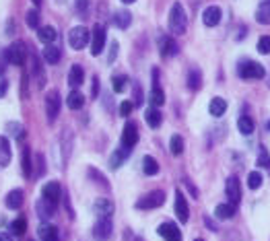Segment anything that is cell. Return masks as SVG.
I'll use <instances>...</instances> for the list:
<instances>
[{
  "label": "cell",
  "mask_w": 270,
  "mask_h": 241,
  "mask_svg": "<svg viewBox=\"0 0 270 241\" xmlns=\"http://www.w3.org/2000/svg\"><path fill=\"white\" fill-rule=\"evenodd\" d=\"M91 95H93V99L99 95V78H97V76L93 78V91H91Z\"/></svg>",
  "instance_id": "53"
},
{
  "label": "cell",
  "mask_w": 270,
  "mask_h": 241,
  "mask_svg": "<svg viewBox=\"0 0 270 241\" xmlns=\"http://www.w3.org/2000/svg\"><path fill=\"white\" fill-rule=\"evenodd\" d=\"M43 60H45L47 64H58V62H60V50H58L56 45L47 43L45 50H43Z\"/></svg>",
  "instance_id": "27"
},
{
  "label": "cell",
  "mask_w": 270,
  "mask_h": 241,
  "mask_svg": "<svg viewBox=\"0 0 270 241\" xmlns=\"http://www.w3.org/2000/svg\"><path fill=\"white\" fill-rule=\"evenodd\" d=\"M95 210H97L99 217H112L114 204H112L110 200H105V198H99V200L95 202Z\"/></svg>",
  "instance_id": "30"
},
{
  "label": "cell",
  "mask_w": 270,
  "mask_h": 241,
  "mask_svg": "<svg viewBox=\"0 0 270 241\" xmlns=\"http://www.w3.org/2000/svg\"><path fill=\"white\" fill-rule=\"evenodd\" d=\"M60 196H62V188H60L58 181H47V183L41 188V198H45V200H50V202H54V204L60 200Z\"/></svg>",
  "instance_id": "11"
},
{
  "label": "cell",
  "mask_w": 270,
  "mask_h": 241,
  "mask_svg": "<svg viewBox=\"0 0 270 241\" xmlns=\"http://www.w3.org/2000/svg\"><path fill=\"white\" fill-rule=\"evenodd\" d=\"M9 132H11V134H15L17 138H25V130H23V126H21L19 122L9 124Z\"/></svg>",
  "instance_id": "44"
},
{
  "label": "cell",
  "mask_w": 270,
  "mask_h": 241,
  "mask_svg": "<svg viewBox=\"0 0 270 241\" xmlns=\"http://www.w3.org/2000/svg\"><path fill=\"white\" fill-rule=\"evenodd\" d=\"M130 23H132V15H130V11L122 9V11H116V13H114V25H116L118 29H128Z\"/></svg>",
  "instance_id": "19"
},
{
  "label": "cell",
  "mask_w": 270,
  "mask_h": 241,
  "mask_svg": "<svg viewBox=\"0 0 270 241\" xmlns=\"http://www.w3.org/2000/svg\"><path fill=\"white\" fill-rule=\"evenodd\" d=\"M184 183H186V188H188V192H190V194L194 196V198H198V190H196V185L188 179V177H184Z\"/></svg>",
  "instance_id": "48"
},
{
  "label": "cell",
  "mask_w": 270,
  "mask_h": 241,
  "mask_svg": "<svg viewBox=\"0 0 270 241\" xmlns=\"http://www.w3.org/2000/svg\"><path fill=\"white\" fill-rule=\"evenodd\" d=\"M122 3H124V5H132V3H134V0H122Z\"/></svg>",
  "instance_id": "58"
},
{
  "label": "cell",
  "mask_w": 270,
  "mask_h": 241,
  "mask_svg": "<svg viewBox=\"0 0 270 241\" xmlns=\"http://www.w3.org/2000/svg\"><path fill=\"white\" fill-rule=\"evenodd\" d=\"M176 215L182 223H186L190 219V208H188V202L182 194V190H176Z\"/></svg>",
  "instance_id": "15"
},
{
  "label": "cell",
  "mask_w": 270,
  "mask_h": 241,
  "mask_svg": "<svg viewBox=\"0 0 270 241\" xmlns=\"http://www.w3.org/2000/svg\"><path fill=\"white\" fill-rule=\"evenodd\" d=\"M128 155H130V149H128V147L116 149L114 155H112V159H110V167H112V169H118V167L128 159Z\"/></svg>",
  "instance_id": "24"
},
{
  "label": "cell",
  "mask_w": 270,
  "mask_h": 241,
  "mask_svg": "<svg viewBox=\"0 0 270 241\" xmlns=\"http://www.w3.org/2000/svg\"><path fill=\"white\" fill-rule=\"evenodd\" d=\"M83 103H85L83 93H81V91H77V89H72V91L68 93V97H66V105H68L70 110H81V108H83Z\"/></svg>",
  "instance_id": "25"
},
{
  "label": "cell",
  "mask_w": 270,
  "mask_h": 241,
  "mask_svg": "<svg viewBox=\"0 0 270 241\" xmlns=\"http://www.w3.org/2000/svg\"><path fill=\"white\" fill-rule=\"evenodd\" d=\"M200 85H202V74H200V70L192 68V70L188 72V89H190V91H198Z\"/></svg>",
  "instance_id": "33"
},
{
  "label": "cell",
  "mask_w": 270,
  "mask_h": 241,
  "mask_svg": "<svg viewBox=\"0 0 270 241\" xmlns=\"http://www.w3.org/2000/svg\"><path fill=\"white\" fill-rule=\"evenodd\" d=\"M37 212H39V217H41L43 221H47V219L54 215V202L41 198V200L37 202Z\"/></svg>",
  "instance_id": "32"
},
{
  "label": "cell",
  "mask_w": 270,
  "mask_h": 241,
  "mask_svg": "<svg viewBox=\"0 0 270 241\" xmlns=\"http://www.w3.org/2000/svg\"><path fill=\"white\" fill-rule=\"evenodd\" d=\"M142 171L146 175H157L159 173V163L153 159V157H144L142 159Z\"/></svg>",
  "instance_id": "35"
},
{
  "label": "cell",
  "mask_w": 270,
  "mask_h": 241,
  "mask_svg": "<svg viewBox=\"0 0 270 241\" xmlns=\"http://www.w3.org/2000/svg\"><path fill=\"white\" fill-rule=\"evenodd\" d=\"M60 110H62V99H60V93H58L56 89L47 91V95H45V116H47V122H50V124L58 118Z\"/></svg>",
  "instance_id": "5"
},
{
  "label": "cell",
  "mask_w": 270,
  "mask_h": 241,
  "mask_svg": "<svg viewBox=\"0 0 270 241\" xmlns=\"http://www.w3.org/2000/svg\"><path fill=\"white\" fill-rule=\"evenodd\" d=\"M159 70L155 68L153 70V89H151V105L153 108H159V105H163L165 103V95H163V89L159 87Z\"/></svg>",
  "instance_id": "9"
},
{
  "label": "cell",
  "mask_w": 270,
  "mask_h": 241,
  "mask_svg": "<svg viewBox=\"0 0 270 241\" xmlns=\"http://www.w3.org/2000/svg\"><path fill=\"white\" fill-rule=\"evenodd\" d=\"M5 204H7V208H11V210L21 208V204H23V192H21V190H11L9 194H7Z\"/></svg>",
  "instance_id": "20"
},
{
  "label": "cell",
  "mask_w": 270,
  "mask_h": 241,
  "mask_svg": "<svg viewBox=\"0 0 270 241\" xmlns=\"http://www.w3.org/2000/svg\"><path fill=\"white\" fill-rule=\"evenodd\" d=\"M132 108H134V103H132V101H122V103H120V116L128 118V116H130V112H132Z\"/></svg>",
  "instance_id": "45"
},
{
  "label": "cell",
  "mask_w": 270,
  "mask_h": 241,
  "mask_svg": "<svg viewBox=\"0 0 270 241\" xmlns=\"http://www.w3.org/2000/svg\"><path fill=\"white\" fill-rule=\"evenodd\" d=\"M134 95H136V105H140L142 103V89H140V85L138 83H134Z\"/></svg>",
  "instance_id": "49"
},
{
  "label": "cell",
  "mask_w": 270,
  "mask_h": 241,
  "mask_svg": "<svg viewBox=\"0 0 270 241\" xmlns=\"http://www.w3.org/2000/svg\"><path fill=\"white\" fill-rule=\"evenodd\" d=\"M70 151H72V130L66 128V130L62 132V157H64V163H68Z\"/></svg>",
  "instance_id": "23"
},
{
  "label": "cell",
  "mask_w": 270,
  "mask_h": 241,
  "mask_svg": "<svg viewBox=\"0 0 270 241\" xmlns=\"http://www.w3.org/2000/svg\"><path fill=\"white\" fill-rule=\"evenodd\" d=\"M124 237H126V241H140V237H136L132 231H124Z\"/></svg>",
  "instance_id": "54"
},
{
  "label": "cell",
  "mask_w": 270,
  "mask_h": 241,
  "mask_svg": "<svg viewBox=\"0 0 270 241\" xmlns=\"http://www.w3.org/2000/svg\"><path fill=\"white\" fill-rule=\"evenodd\" d=\"M144 120H146V124H149L151 128H159L161 122H163V116H161L159 108H153V105H151V108L144 112Z\"/></svg>",
  "instance_id": "21"
},
{
  "label": "cell",
  "mask_w": 270,
  "mask_h": 241,
  "mask_svg": "<svg viewBox=\"0 0 270 241\" xmlns=\"http://www.w3.org/2000/svg\"><path fill=\"white\" fill-rule=\"evenodd\" d=\"M103 45H105V29L101 25H97L95 31H93V35H91V54L93 56L101 54Z\"/></svg>",
  "instance_id": "12"
},
{
  "label": "cell",
  "mask_w": 270,
  "mask_h": 241,
  "mask_svg": "<svg viewBox=\"0 0 270 241\" xmlns=\"http://www.w3.org/2000/svg\"><path fill=\"white\" fill-rule=\"evenodd\" d=\"M159 50H161V56L171 58V56L178 54V43H176V39L163 35V37H161V41H159Z\"/></svg>",
  "instance_id": "16"
},
{
  "label": "cell",
  "mask_w": 270,
  "mask_h": 241,
  "mask_svg": "<svg viewBox=\"0 0 270 241\" xmlns=\"http://www.w3.org/2000/svg\"><path fill=\"white\" fill-rule=\"evenodd\" d=\"M25 23H27L29 29H39V13H37L35 9L27 11V15H25Z\"/></svg>",
  "instance_id": "38"
},
{
  "label": "cell",
  "mask_w": 270,
  "mask_h": 241,
  "mask_svg": "<svg viewBox=\"0 0 270 241\" xmlns=\"http://www.w3.org/2000/svg\"><path fill=\"white\" fill-rule=\"evenodd\" d=\"M258 165H260V167H266V169L270 171V157H268L266 151L260 153V157H258Z\"/></svg>",
  "instance_id": "47"
},
{
  "label": "cell",
  "mask_w": 270,
  "mask_h": 241,
  "mask_svg": "<svg viewBox=\"0 0 270 241\" xmlns=\"http://www.w3.org/2000/svg\"><path fill=\"white\" fill-rule=\"evenodd\" d=\"M268 128H270V122H268Z\"/></svg>",
  "instance_id": "61"
},
{
  "label": "cell",
  "mask_w": 270,
  "mask_h": 241,
  "mask_svg": "<svg viewBox=\"0 0 270 241\" xmlns=\"http://www.w3.org/2000/svg\"><path fill=\"white\" fill-rule=\"evenodd\" d=\"M31 62H33V76H35V81H37V85L39 87H43V68H41V62H39V58H37V54H35V50H31Z\"/></svg>",
  "instance_id": "31"
},
{
  "label": "cell",
  "mask_w": 270,
  "mask_h": 241,
  "mask_svg": "<svg viewBox=\"0 0 270 241\" xmlns=\"http://www.w3.org/2000/svg\"><path fill=\"white\" fill-rule=\"evenodd\" d=\"M83 81H85V70H83V66H81V64H72V66H70V72H68V85H70L72 89H77V87L83 85Z\"/></svg>",
  "instance_id": "17"
},
{
  "label": "cell",
  "mask_w": 270,
  "mask_h": 241,
  "mask_svg": "<svg viewBox=\"0 0 270 241\" xmlns=\"http://www.w3.org/2000/svg\"><path fill=\"white\" fill-rule=\"evenodd\" d=\"M11 163V144L5 136H0V169Z\"/></svg>",
  "instance_id": "22"
},
{
  "label": "cell",
  "mask_w": 270,
  "mask_h": 241,
  "mask_svg": "<svg viewBox=\"0 0 270 241\" xmlns=\"http://www.w3.org/2000/svg\"><path fill=\"white\" fill-rule=\"evenodd\" d=\"M248 185H250V190H258V188L262 185V173H260V171H250V175H248Z\"/></svg>",
  "instance_id": "39"
},
{
  "label": "cell",
  "mask_w": 270,
  "mask_h": 241,
  "mask_svg": "<svg viewBox=\"0 0 270 241\" xmlns=\"http://www.w3.org/2000/svg\"><path fill=\"white\" fill-rule=\"evenodd\" d=\"M225 192H227V198H229V202L237 204V202L241 200V188H239V177H237V175H231V177H227Z\"/></svg>",
  "instance_id": "10"
},
{
  "label": "cell",
  "mask_w": 270,
  "mask_h": 241,
  "mask_svg": "<svg viewBox=\"0 0 270 241\" xmlns=\"http://www.w3.org/2000/svg\"><path fill=\"white\" fill-rule=\"evenodd\" d=\"M136 142H138V130H136V126H134V122H126L124 132H122V147L132 149Z\"/></svg>",
  "instance_id": "13"
},
{
  "label": "cell",
  "mask_w": 270,
  "mask_h": 241,
  "mask_svg": "<svg viewBox=\"0 0 270 241\" xmlns=\"http://www.w3.org/2000/svg\"><path fill=\"white\" fill-rule=\"evenodd\" d=\"M43 241H60V239H58V235H56V237H50V239H43Z\"/></svg>",
  "instance_id": "57"
},
{
  "label": "cell",
  "mask_w": 270,
  "mask_h": 241,
  "mask_svg": "<svg viewBox=\"0 0 270 241\" xmlns=\"http://www.w3.org/2000/svg\"><path fill=\"white\" fill-rule=\"evenodd\" d=\"M169 151H171L174 155H182V153H184V138H182L180 134H174V136H171Z\"/></svg>",
  "instance_id": "36"
},
{
  "label": "cell",
  "mask_w": 270,
  "mask_h": 241,
  "mask_svg": "<svg viewBox=\"0 0 270 241\" xmlns=\"http://www.w3.org/2000/svg\"><path fill=\"white\" fill-rule=\"evenodd\" d=\"M68 43L72 50H85V47L91 43V33L87 27L79 25V27H72L70 33H68Z\"/></svg>",
  "instance_id": "4"
},
{
  "label": "cell",
  "mask_w": 270,
  "mask_h": 241,
  "mask_svg": "<svg viewBox=\"0 0 270 241\" xmlns=\"http://www.w3.org/2000/svg\"><path fill=\"white\" fill-rule=\"evenodd\" d=\"M221 17H223V13H221V9H219L217 5H212V7L204 9V13H202V21H204L206 27L219 25V23H221Z\"/></svg>",
  "instance_id": "14"
},
{
  "label": "cell",
  "mask_w": 270,
  "mask_h": 241,
  "mask_svg": "<svg viewBox=\"0 0 270 241\" xmlns=\"http://www.w3.org/2000/svg\"><path fill=\"white\" fill-rule=\"evenodd\" d=\"M112 87L116 93H122L126 89V76H114L112 78Z\"/></svg>",
  "instance_id": "43"
},
{
  "label": "cell",
  "mask_w": 270,
  "mask_h": 241,
  "mask_svg": "<svg viewBox=\"0 0 270 241\" xmlns=\"http://www.w3.org/2000/svg\"><path fill=\"white\" fill-rule=\"evenodd\" d=\"M258 52L260 54H270V35H262L258 39Z\"/></svg>",
  "instance_id": "42"
},
{
  "label": "cell",
  "mask_w": 270,
  "mask_h": 241,
  "mask_svg": "<svg viewBox=\"0 0 270 241\" xmlns=\"http://www.w3.org/2000/svg\"><path fill=\"white\" fill-rule=\"evenodd\" d=\"M0 241H13V237L9 233H0Z\"/></svg>",
  "instance_id": "56"
},
{
  "label": "cell",
  "mask_w": 270,
  "mask_h": 241,
  "mask_svg": "<svg viewBox=\"0 0 270 241\" xmlns=\"http://www.w3.org/2000/svg\"><path fill=\"white\" fill-rule=\"evenodd\" d=\"M116 54H118V43L114 41L112 47H110V58H107V62H114L116 60Z\"/></svg>",
  "instance_id": "50"
},
{
  "label": "cell",
  "mask_w": 270,
  "mask_h": 241,
  "mask_svg": "<svg viewBox=\"0 0 270 241\" xmlns=\"http://www.w3.org/2000/svg\"><path fill=\"white\" fill-rule=\"evenodd\" d=\"M21 97L27 99V74H23V85H21Z\"/></svg>",
  "instance_id": "52"
},
{
  "label": "cell",
  "mask_w": 270,
  "mask_h": 241,
  "mask_svg": "<svg viewBox=\"0 0 270 241\" xmlns=\"http://www.w3.org/2000/svg\"><path fill=\"white\" fill-rule=\"evenodd\" d=\"M235 204L233 202H225V204H217V210H214V215H217V219H231L235 215Z\"/></svg>",
  "instance_id": "28"
},
{
  "label": "cell",
  "mask_w": 270,
  "mask_h": 241,
  "mask_svg": "<svg viewBox=\"0 0 270 241\" xmlns=\"http://www.w3.org/2000/svg\"><path fill=\"white\" fill-rule=\"evenodd\" d=\"M27 56H29V52H27V47H25L23 41H13L9 45V50H7V60L11 64H17V66H23Z\"/></svg>",
  "instance_id": "6"
},
{
  "label": "cell",
  "mask_w": 270,
  "mask_h": 241,
  "mask_svg": "<svg viewBox=\"0 0 270 241\" xmlns=\"http://www.w3.org/2000/svg\"><path fill=\"white\" fill-rule=\"evenodd\" d=\"M208 112L214 116V118H221L225 112H227V101L223 97H212L210 99V105H208Z\"/></svg>",
  "instance_id": "18"
},
{
  "label": "cell",
  "mask_w": 270,
  "mask_h": 241,
  "mask_svg": "<svg viewBox=\"0 0 270 241\" xmlns=\"http://www.w3.org/2000/svg\"><path fill=\"white\" fill-rule=\"evenodd\" d=\"M186 27H188V15H186L184 7L180 3H176L169 11V31L174 35H182L186 31Z\"/></svg>",
  "instance_id": "1"
},
{
  "label": "cell",
  "mask_w": 270,
  "mask_h": 241,
  "mask_svg": "<svg viewBox=\"0 0 270 241\" xmlns=\"http://www.w3.org/2000/svg\"><path fill=\"white\" fill-rule=\"evenodd\" d=\"M35 161H37V169H35V175L39 177V175H43V171H45V165H43V155H41V153H37V155H35Z\"/></svg>",
  "instance_id": "46"
},
{
  "label": "cell",
  "mask_w": 270,
  "mask_h": 241,
  "mask_svg": "<svg viewBox=\"0 0 270 241\" xmlns=\"http://www.w3.org/2000/svg\"><path fill=\"white\" fill-rule=\"evenodd\" d=\"M268 83H270V81H268Z\"/></svg>",
  "instance_id": "62"
},
{
  "label": "cell",
  "mask_w": 270,
  "mask_h": 241,
  "mask_svg": "<svg viewBox=\"0 0 270 241\" xmlns=\"http://www.w3.org/2000/svg\"><path fill=\"white\" fill-rule=\"evenodd\" d=\"M56 29H54L52 25H43V27H39L37 29V37L43 41V43H52L54 39H56Z\"/></svg>",
  "instance_id": "29"
},
{
  "label": "cell",
  "mask_w": 270,
  "mask_h": 241,
  "mask_svg": "<svg viewBox=\"0 0 270 241\" xmlns=\"http://www.w3.org/2000/svg\"><path fill=\"white\" fill-rule=\"evenodd\" d=\"M256 21L260 25H270V0H266V3H262L256 11Z\"/></svg>",
  "instance_id": "26"
},
{
  "label": "cell",
  "mask_w": 270,
  "mask_h": 241,
  "mask_svg": "<svg viewBox=\"0 0 270 241\" xmlns=\"http://www.w3.org/2000/svg\"><path fill=\"white\" fill-rule=\"evenodd\" d=\"M37 233H39L41 239H50V237H56L58 235V229L54 227V225H50V223H41L39 229H37Z\"/></svg>",
  "instance_id": "34"
},
{
  "label": "cell",
  "mask_w": 270,
  "mask_h": 241,
  "mask_svg": "<svg viewBox=\"0 0 270 241\" xmlns=\"http://www.w3.org/2000/svg\"><path fill=\"white\" fill-rule=\"evenodd\" d=\"M33 5H35V7H39V5H41V0H33Z\"/></svg>",
  "instance_id": "59"
},
{
  "label": "cell",
  "mask_w": 270,
  "mask_h": 241,
  "mask_svg": "<svg viewBox=\"0 0 270 241\" xmlns=\"http://www.w3.org/2000/svg\"><path fill=\"white\" fill-rule=\"evenodd\" d=\"M112 231H114V223H112L110 217H101V219L95 223V227H93V235H95V239H99V241L110 239Z\"/></svg>",
  "instance_id": "7"
},
{
  "label": "cell",
  "mask_w": 270,
  "mask_h": 241,
  "mask_svg": "<svg viewBox=\"0 0 270 241\" xmlns=\"http://www.w3.org/2000/svg\"><path fill=\"white\" fill-rule=\"evenodd\" d=\"M31 171H33V167H31V151L25 149L23 151V173H25V177H31Z\"/></svg>",
  "instance_id": "40"
},
{
  "label": "cell",
  "mask_w": 270,
  "mask_h": 241,
  "mask_svg": "<svg viewBox=\"0 0 270 241\" xmlns=\"http://www.w3.org/2000/svg\"><path fill=\"white\" fill-rule=\"evenodd\" d=\"M13 231H15V235H23L27 231V219L19 217L17 221H13Z\"/></svg>",
  "instance_id": "41"
},
{
  "label": "cell",
  "mask_w": 270,
  "mask_h": 241,
  "mask_svg": "<svg viewBox=\"0 0 270 241\" xmlns=\"http://www.w3.org/2000/svg\"><path fill=\"white\" fill-rule=\"evenodd\" d=\"M7 87H9V83H7V81L0 83V97H5V95H7Z\"/></svg>",
  "instance_id": "55"
},
{
  "label": "cell",
  "mask_w": 270,
  "mask_h": 241,
  "mask_svg": "<svg viewBox=\"0 0 270 241\" xmlns=\"http://www.w3.org/2000/svg\"><path fill=\"white\" fill-rule=\"evenodd\" d=\"M237 126H239V132L241 134H252L254 132V120L250 116H241L239 122H237Z\"/></svg>",
  "instance_id": "37"
},
{
  "label": "cell",
  "mask_w": 270,
  "mask_h": 241,
  "mask_svg": "<svg viewBox=\"0 0 270 241\" xmlns=\"http://www.w3.org/2000/svg\"><path fill=\"white\" fill-rule=\"evenodd\" d=\"M237 72H239V76L246 78V81H258V78H264V76H266L264 66L258 64V62H254V60H241V62L237 64Z\"/></svg>",
  "instance_id": "2"
},
{
  "label": "cell",
  "mask_w": 270,
  "mask_h": 241,
  "mask_svg": "<svg viewBox=\"0 0 270 241\" xmlns=\"http://www.w3.org/2000/svg\"><path fill=\"white\" fill-rule=\"evenodd\" d=\"M163 202H165V192L163 190H153V192H149V194H144V196L138 198L136 208H140V210H153V208H159Z\"/></svg>",
  "instance_id": "3"
},
{
  "label": "cell",
  "mask_w": 270,
  "mask_h": 241,
  "mask_svg": "<svg viewBox=\"0 0 270 241\" xmlns=\"http://www.w3.org/2000/svg\"><path fill=\"white\" fill-rule=\"evenodd\" d=\"M77 11H79L81 15L87 13V0H77Z\"/></svg>",
  "instance_id": "51"
},
{
  "label": "cell",
  "mask_w": 270,
  "mask_h": 241,
  "mask_svg": "<svg viewBox=\"0 0 270 241\" xmlns=\"http://www.w3.org/2000/svg\"><path fill=\"white\" fill-rule=\"evenodd\" d=\"M157 233H159L161 237H163L165 241H182V233H180L178 225H176V223H171V221L161 223V225H159V229H157Z\"/></svg>",
  "instance_id": "8"
},
{
  "label": "cell",
  "mask_w": 270,
  "mask_h": 241,
  "mask_svg": "<svg viewBox=\"0 0 270 241\" xmlns=\"http://www.w3.org/2000/svg\"><path fill=\"white\" fill-rule=\"evenodd\" d=\"M196 241H204V239H196Z\"/></svg>",
  "instance_id": "60"
}]
</instances>
